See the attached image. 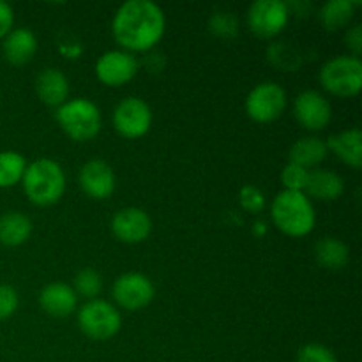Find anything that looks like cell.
<instances>
[{
  "mask_svg": "<svg viewBox=\"0 0 362 362\" xmlns=\"http://www.w3.org/2000/svg\"><path fill=\"white\" fill-rule=\"evenodd\" d=\"M346 46H349V48L352 49L354 53H356L354 57H357L362 52V28H361V25H356L352 30H349V34H346Z\"/></svg>",
  "mask_w": 362,
  "mask_h": 362,
  "instance_id": "1f68e13d",
  "label": "cell"
},
{
  "mask_svg": "<svg viewBox=\"0 0 362 362\" xmlns=\"http://www.w3.org/2000/svg\"><path fill=\"white\" fill-rule=\"evenodd\" d=\"M39 304L52 317H67L76 308V292L64 283H52L42 288Z\"/></svg>",
  "mask_w": 362,
  "mask_h": 362,
  "instance_id": "9a60e30c",
  "label": "cell"
},
{
  "mask_svg": "<svg viewBox=\"0 0 362 362\" xmlns=\"http://www.w3.org/2000/svg\"><path fill=\"white\" fill-rule=\"evenodd\" d=\"M308 175H310V172H308L306 168L293 165V163H288V165L283 168L281 180L283 184H285L286 191H297V193H303V191L306 189Z\"/></svg>",
  "mask_w": 362,
  "mask_h": 362,
  "instance_id": "484cf974",
  "label": "cell"
},
{
  "mask_svg": "<svg viewBox=\"0 0 362 362\" xmlns=\"http://www.w3.org/2000/svg\"><path fill=\"white\" fill-rule=\"evenodd\" d=\"M13 7L7 2H2V0H0V39L6 37V35L9 34L11 27H13Z\"/></svg>",
  "mask_w": 362,
  "mask_h": 362,
  "instance_id": "4dcf8cb0",
  "label": "cell"
},
{
  "mask_svg": "<svg viewBox=\"0 0 362 362\" xmlns=\"http://www.w3.org/2000/svg\"><path fill=\"white\" fill-rule=\"evenodd\" d=\"M320 81L325 90L339 98H352L362 87V62L359 57L339 55L324 64Z\"/></svg>",
  "mask_w": 362,
  "mask_h": 362,
  "instance_id": "5b68a950",
  "label": "cell"
},
{
  "mask_svg": "<svg viewBox=\"0 0 362 362\" xmlns=\"http://www.w3.org/2000/svg\"><path fill=\"white\" fill-rule=\"evenodd\" d=\"M362 133L359 129H349L343 133L334 134L329 138L327 148H331L341 161L346 165L354 166V168H361L362 166Z\"/></svg>",
  "mask_w": 362,
  "mask_h": 362,
  "instance_id": "d6986e66",
  "label": "cell"
},
{
  "mask_svg": "<svg viewBox=\"0 0 362 362\" xmlns=\"http://www.w3.org/2000/svg\"><path fill=\"white\" fill-rule=\"evenodd\" d=\"M80 184L88 197L103 200V198L110 197L115 189V175H113L108 163L94 159L81 168Z\"/></svg>",
  "mask_w": 362,
  "mask_h": 362,
  "instance_id": "5bb4252c",
  "label": "cell"
},
{
  "mask_svg": "<svg viewBox=\"0 0 362 362\" xmlns=\"http://www.w3.org/2000/svg\"><path fill=\"white\" fill-rule=\"evenodd\" d=\"M345 191V184L343 179L334 172H327V170H313L308 175L306 193L310 197L318 198V200L331 202L338 200Z\"/></svg>",
  "mask_w": 362,
  "mask_h": 362,
  "instance_id": "ac0fdd59",
  "label": "cell"
},
{
  "mask_svg": "<svg viewBox=\"0 0 362 362\" xmlns=\"http://www.w3.org/2000/svg\"><path fill=\"white\" fill-rule=\"evenodd\" d=\"M138 71V62L127 52H106L99 57L95 64V74L103 83L110 87H119L133 80Z\"/></svg>",
  "mask_w": 362,
  "mask_h": 362,
  "instance_id": "8fae6325",
  "label": "cell"
},
{
  "mask_svg": "<svg viewBox=\"0 0 362 362\" xmlns=\"http://www.w3.org/2000/svg\"><path fill=\"white\" fill-rule=\"evenodd\" d=\"M23 189L32 204L52 205L62 198L66 191V175L59 163L39 159L27 166L23 173Z\"/></svg>",
  "mask_w": 362,
  "mask_h": 362,
  "instance_id": "3957f363",
  "label": "cell"
},
{
  "mask_svg": "<svg viewBox=\"0 0 362 362\" xmlns=\"http://www.w3.org/2000/svg\"><path fill=\"white\" fill-rule=\"evenodd\" d=\"M35 90L41 101L48 106H62L69 94V83L59 69H42L35 80Z\"/></svg>",
  "mask_w": 362,
  "mask_h": 362,
  "instance_id": "2e32d148",
  "label": "cell"
},
{
  "mask_svg": "<svg viewBox=\"0 0 362 362\" xmlns=\"http://www.w3.org/2000/svg\"><path fill=\"white\" fill-rule=\"evenodd\" d=\"M327 145L324 140L315 136L300 138L290 148V163L297 166H303V168H311V166H317L318 163L324 161L327 158Z\"/></svg>",
  "mask_w": 362,
  "mask_h": 362,
  "instance_id": "44dd1931",
  "label": "cell"
},
{
  "mask_svg": "<svg viewBox=\"0 0 362 362\" xmlns=\"http://www.w3.org/2000/svg\"><path fill=\"white\" fill-rule=\"evenodd\" d=\"M57 120L67 136L76 141L92 140L101 129V113L92 101L83 98L66 101L57 110Z\"/></svg>",
  "mask_w": 362,
  "mask_h": 362,
  "instance_id": "277c9868",
  "label": "cell"
},
{
  "mask_svg": "<svg viewBox=\"0 0 362 362\" xmlns=\"http://www.w3.org/2000/svg\"><path fill=\"white\" fill-rule=\"evenodd\" d=\"M27 170L23 156L14 151L0 152V187H11L23 179Z\"/></svg>",
  "mask_w": 362,
  "mask_h": 362,
  "instance_id": "cb8c5ba5",
  "label": "cell"
},
{
  "mask_svg": "<svg viewBox=\"0 0 362 362\" xmlns=\"http://www.w3.org/2000/svg\"><path fill=\"white\" fill-rule=\"evenodd\" d=\"M286 106V94L278 83H260L246 99V112L257 122H272L281 117Z\"/></svg>",
  "mask_w": 362,
  "mask_h": 362,
  "instance_id": "52a82bcc",
  "label": "cell"
},
{
  "mask_svg": "<svg viewBox=\"0 0 362 362\" xmlns=\"http://www.w3.org/2000/svg\"><path fill=\"white\" fill-rule=\"evenodd\" d=\"M272 221L286 235L303 237L315 226V211L310 198L297 191H283L272 202Z\"/></svg>",
  "mask_w": 362,
  "mask_h": 362,
  "instance_id": "7a4b0ae2",
  "label": "cell"
},
{
  "mask_svg": "<svg viewBox=\"0 0 362 362\" xmlns=\"http://www.w3.org/2000/svg\"><path fill=\"white\" fill-rule=\"evenodd\" d=\"M247 23L258 37H272L288 23V6L281 0H257L247 9Z\"/></svg>",
  "mask_w": 362,
  "mask_h": 362,
  "instance_id": "ba28073f",
  "label": "cell"
},
{
  "mask_svg": "<svg viewBox=\"0 0 362 362\" xmlns=\"http://www.w3.org/2000/svg\"><path fill=\"white\" fill-rule=\"evenodd\" d=\"M239 200H240V205H243L244 211L253 212V214H258V212H260L265 205L264 193H262V191L255 186H244L243 189H240Z\"/></svg>",
  "mask_w": 362,
  "mask_h": 362,
  "instance_id": "83f0119b",
  "label": "cell"
},
{
  "mask_svg": "<svg viewBox=\"0 0 362 362\" xmlns=\"http://www.w3.org/2000/svg\"><path fill=\"white\" fill-rule=\"evenodd\" d=\"M62 49L64 53H66L67 57H71V59H74V57L78 55V53L81 52V46H78V45H69V46H66V48H60Z\"/></svg>",
  "mask_w": 362,
  "mask_h": 362,
  "instance_id": "d6a6232c",
  "label": "cell"
},
{
  "mask_svg": "<svg viewBox=\"0 0 362 362\" xmlns=\"http://www.w3.org/2000/svg\"><path fill=\"white\" fill-rule=\"evenodd\" d=\"M165 13L151 0H127L113 18V35L124 48L144 52L165 34Z\"/></svg>",
  "mask_w": 362,
  "mask_h": 362,
  "instance_id": "6da1fadb",
  "label": "cell"
},
{
  "mask_svg": "<svg viewBox=\"0 0 362 362\" xmlns=\"http://www.w3.org/2000/svg\"><path fill=\"white\" fill-rule=\"evenodd\" d=\"M113 297L124 310H141L154 299V285L147 276L129 272V274L120 276L115 281Z\"/></svg>",
  "mask_w": 362,
  "mask_h": 362,
  "instance_id": "30bf717a",
  "label": "cell"
},
{
  "mask_svg": "<svg viewBox=\"0 0 362 362\" xmlns=\"http://www.w3.org/2000/svg\"><path fill=\"white\" fill-rule=\"evenodd\" d=\"M35 49H37V39L34 32L28 28L11 30L4 41V55L11 64H16V66L27 64L34 57Z\"/></svg>",
  "mask_w": 362,
  "mask_h": 362,
  "instance_id": "e0dca14e",
  "label": "cell"
},
{
  "mask_svg": "<svg viewBox=\"0 0 362 362\" xmlns=\"http://www.w3.org/2000/svg\"><path fill=\"white\" fill-rule=\"evenodd\" d=\"M112 230L117 239L122 243L136 244L147 239L152 230V221L147 212L141 209L127 207L113 216Z\"/></svg>",
  "mask_w": 362,
  "mask_h": 362,
  "instance_id": "7c38bea8",
  "label": "cell"
},
{
  "mask_svg": "<svg viewBox=\"0 0 362 362\" xmlns=\"http://www.w3.org/2000/svg\"><path fill=\"white\" fill-rule=\"evenodd\" d=\"M356 2L352 0H331L320 11V21L327 30H339L345 27L354 16Z\"/></svg>",
  "mask_w": 362,
  "mask_h": 362,
  "instance_id": "603a6c76",
  "label": "cell"
},
{
  "mask_svg": "<svg viewBox=\"0 0 362 362\" xmlns=\"http://www.w3.org/2000/svg\"><path fill=\"white\" fill-rule=\"evenodd\" d=\"M74 288L83 297L99 296L103 288V279L94 269H83L74 276Z\"/></svg>",
  "mask_w": 362,
  "mask_h": 362,
  "instance_id": "d4e9b609",
  "label": "cell"
},
{
  "mask_svg": "<svg viewBox=\"0 0 362 362\" xmlns=\"http://www.w3.org/2000/svg\"><path fill=\"white\" fill-rule=\"evenodd\" d=\"M152 112L144 99L127 98L119 103L113 112V126L122 136L140 138L148 131Z\"/></svg>",
  "mask_w": 362,
  "mask_h": 362,
  "instance_id": "9c48e42d",
  "label": "cell"
},
{
  "mask_svg": "<svg viewBox=\"0 0 362 362\" xmlns=\"http://www.w3.org/2000/svg\"><path fill=\"white\" fill-rule=\"evenodd\" d=\"M237 18L232 13H216L211 18V30L221 37H230L237 34Z\"/></svg>",
  "mask_w": 362,
  "mask_h": 362,
  "instance_id": "f1b7e54d",
  "label": "cell"
},
{
  "mask_svg": "<svg viewBox=\"0 0 362 362\" xmlns=\"http://www.w3.org/2000/svg\"><path fill=\"white\" fill-rule=\"evenodd\" d=\"M120 322V313L106 300H90L78 313V324L83 334L98 341L113 338L119 332Z\"/></svg>",
  "mask_w": 362,
  "mask_h": 362,
  "instance_id": "8992f818",
  "label": "cell"
},
{
  "mask_svg": "<svg viewBox=\"0 0 362 362\" xmlns=\"http://www.w3.org/2000/svg\"><path fill=\"white\" fill-rule=\"evenodd\" d=\"M315 258L322 267L329 271H339L345 267L350 260V251L345 243L332 237H325L315 246Z\"/></svg>",
  "mask_w": 362,
  "mask_h": 362,
  "instance_id": "7402d4cb",
  "label": "cell"
},
{
  "mask_svg": "<svg viewBox=\"0 0 362 362\" xmlns=\"http://www.w3.org/2000/svg\"><path fill=\"white\" fill-rule=\"evenodd\" d=\"M297 362H338L334 354L324 345L318 343H310V345L303 346L297 354Z\"/></svg>",
  "mask_w": 362,
  "mask_h": 362,
  "instance_id": "4316f807",
  "label": "cell"
},
{
  "mask_svg": "<svg viewBox=\"0 0 362 362\" xmlns=\"http://www.w3.org/2000/svg\"><path fill=\"white\" fill-rule=\"evenodd\" d=\"M296 117L310 131H320L331 122V105L324 95L315 90H306L297 95Z\"/></svg>",
  "mask_w": 362,
  "mask_h": 362,
  "instance_id": "4fadbf2b",
  "label": "cell"
},
{
  "mask_svg": "<svg viewBox=\"0 0 362 362\" xmlns=\"http://www.w3.org/2000/svg\"><path fill=\"white\" fill-rule=\"evenodd\" d=\"M18 293L13 286L0 285V320H6L16 311Z\"/></svg>",
  "mask_w": 362,
  "mask_h": 362,
  "instance_id": "f546056e",
  "label": "cell"
},
{
  "mask_svg": "<svg viewBox=\"0 0 362 362\" xmlns=\"http://www.w3.org/2000/svg\"><path fill=\"white\" fill-rule=\"evenodd\" d=\"M32 233V223L20 212H6L0 216V244L4 246H21Z\"/></svg>",
  "mask_w": 362,
  "mask_h": 362,
  "instance_id": "ffe728a7",
  "label": "cell"
}]
</instances>
